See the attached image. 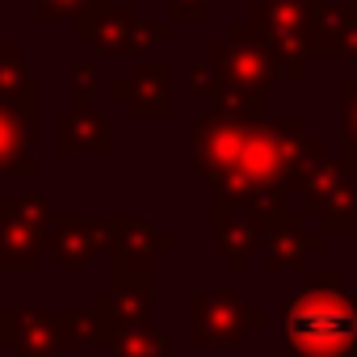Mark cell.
Wrapping results in <instances>:
<instances>
[{
  "instance_id": "cell-1",
  "label": "cell",
  "mask_w": 357,
  "mask_h": 357,
  "mask_svg": "<svg viewBox=\"0 0 357 357\" xmlns=\"http://www.w3.org/2000/svg\"><path fill=\"white\" fill-rule=\"evenodd\" d=\"M286 336L294 357H353L357 311L344 294H303L290 311Z\"/></svg>"
}]
</instances>
